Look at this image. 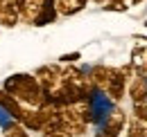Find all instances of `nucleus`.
Listing matches in <instances>:
<instances>
[{
  "instance_id": "20e7f679",
  "label": "nucleus",
  "mask_w": 147,
  "mask_h": 137,
  "mask_svg": "<svg viewBox=\"0 0 147 137\" xmlns=\"http://www.w3.org/2000/svg\"><path fill=\"white\" fill-rule=\"evenodd\" d=\"M36 81L41 83V88L45 90V92H52L55 88H59L61 83V70L57 68V65H43V68L36 70Z\"/></svg>"
},
{
  "instance_id": "4468645a",
  "label": "nucleus",
  "mask_w": 147,
  "mask_h": 137,
  "mask_svg": "<svg viewBox=\"0 0 147 137\" xmlns=\"http://www.w3.org/2000/svg\"><path fill=\"white\" fill-rule=\"evenodd\" d=\"M127 135L129 137H147V126H145V121H140V119H134L129 121V128H127Z\"/></svg>"
},
{
  "instance_id": "6e6552de",
  "label": "nucleus",
  "mask_w": 147,
  "mask_h": 137,
  "mask_svg": "<svg viewBox=\"0 0 147 137\" xmlns=\"http://www.w3.org/2000/svg\"><path fill=\"white\" fill-rule=\"evenodd\" d=\"M131 68H136L138 76L147 79V45H138L131 50Z\"/></svg>"
},
{
  "instance_id": "dca6fc26",
  "label": "nucleus",
  "mask_w": 147,
  "mask_h": 137,
  "mask_svg": "<svg viewBox=\"0 0 147 137\" xmlns=\"http://www.w3.org/2000/svg\"><path fill=\"white\" fill-rule=\"evenodd\" d=\"M134 115H136V119H140V121L147 124V99L134 103Z\"/></svg>"
},
{
  "instance_id": "9b49d317",
  "label": "nucleus",
  "mask_w": 147,
  "mask_h": 137,
  "mask_svg": "<svg viewBox=\"0 0 147 137\" xmlns=\"http://www.w3.org/2000/svg\"><path fill=\"white\" fill-rule=\"evenodd\" d=\"M20 124L27 128V130H43V119H41V115H38L36 108H25V112H23V117H20Z\"/></svg>"
},
{
  "instance_id": "1a4fd4ad",
  "label": "nucleus",
  "mask_w": 147,
  "mask_h": 137,
  "mask_svg": "<svg viewBox=\"0 0 147 137\" xmlns=\"http://www.w3.org/2000/svg\"><path fill=\"white\" fill-rule=\"evenodd\" d=\"M86 5H88V0H55L57 14H61V16H75Z\"/></svg>"
},
{
  "instance_id": "aec40b11",
  "label": "nucleus",
  "mask_w": 147,
  "mask_h": 137,
  "mask_svg": "<svg viewBox=\"0 0 147 137\" xmlns=\"http://www.w3.org/2000/svg\"><path fill=\"white\" fill-rule=\"evenodd\" d=\"M97 2H107V0H97Z\"/></svg>"
},
{
  "instance_id": "a211bd4d",
  "label": "nucleus",
  "mask_w": 147,
  "mask_h": 137,
  "mask_svg": "<svg viewBox=\"0 0 147 137\" xmlns=\"http://www.w3.org/2000/svg\"><path fill=\"white\" fill-rule=\"evenodd\" d=\"M79 59H82L79 52H70V54H61V56H59L61 63H75V61H79Z\"/></svg>"
},
{
  "instance_id": "2eb2a0df",
  "label": "nucleus",
  "mask_w": 147,
  "mask_h": 137,
  "mask_svg": "<svg viewBox=\"0 0 147 137\" xmlns=\"http://www.w3.org/2000/svg\"><path fill=\"white\" fill-rule=\"evenodd\" d=\"M43 137H75L66 126H52V128H45Z\"/></svg>"
},
{
  "instance_id": "f3484780",
  "label": "nucleus",
  "mask_w": 147,
  "mask_h": 137,
  "mask_svg": "<svg viewBox=\"0 0 147 137\" xmlns=\"http://www.w3.org/2000/svg\"><path fill=\"white\" fill-rule=\"evenodd\" d=\"M104 9H107V11H127V5L120 2V0H107Z\"/></svg>"
},
{
  "instance_id": "423d86ee",
  "label": "nucleus",
  "mask_w": 147,
  "mask_h": 137,
  "mask_svg": "<svg viewBox=\"0 0 147 137\" xmlns=\"http://www.w3.org/2000/svg\"><path fill=\"white\" fill-rule=\"evenodd\" d=\"M113 72H115V68H109V65H95V68L88 72V79L93 81L95 90H107L111 76H113Z\"/></svg>"
},
{
  "instance_id": "39448f33",
  "label": "nucleus",
  "mask_w": 147,
  "mask_h": 137,
  "mask_svg": "<svg viewBox=\"0 0 147 137\" xmlns=\"http://www.w3.org/2000/svg\"><path fill=\"white\" fill-rule=\"evenodd\" d=\"M20 18V0H0V25L14 27Z\"/></svg>"
},
{
  "instance_id": "412c9836",
  "label": "nucleus",
  "mask_w": 147,
  "mask_h": 137,
  "mask_svg": "<svg viewBox=\"0 0 147 137\" xmlns=\"http://www.w3.org/2000/svg\"><path fill=\"white\" fill-rule=\"evenodd\" d=\"M145 25H147V23H145Z\"/></svg>"
},
{
  "instance_id": "0eeeda50",
  "label": "nucleus",
  "mask_w": 147,
  "mask_h": 137,
  "mask_svg": "<svg viewBox=\"0 0 147 137\" xmlns=\"http://www.w3.org/2000/svg\"><path fill=\"white\" fill-rule=\"evenodd\" d=\"M57 7H55V0H43V7H41V11L36 14V18L32 20V25H36V27H43V25H52L57 20Z\"/></svg>"
},
{
  "instance_id": "6ab92c4d",
  "label": "nucleus",
  "mask_w": 147,
  "mask_h": 137,
  "mask_svg": "<svg viewBox=\"0 0 147 137\" xmlns=\"http://www.w3.org/2000/svg\"><path fill=\"white\" fill-rule=\"evenodd\" d=\"M95 137H104V133H102V130H100V133H97V135H95Z\"/></svg>"
},
{
  "instance_id": "f8f14e48",
  "label": "nucleus",
  "mask_w": 147,
  "mask_h": 137,
  "mask_svg": "<svg viewBox=\"0 0 147 137\" xmlns=\"http://www.w3.org/2000/svg\"><path fill=\"white\" fill-rule=\"evenodd\" d=\"M41 7H43V0H20V18L32 23L41 11Z\"/></svg>"
},
{
  "instance_id": "7ed1b4c3",
  "label": "nucleus",
  "mask_w": 147,
  "mask_h": 137,
  "mask_svg": "<svg viewBox=\"0 0 147 137\" xmlns=\"http://www.w3.org/2000/svg\"><path fill=\"white\" fill-rule=\"evenodd\" d=\"M125 124H127V112L122 108H113L109 115H107V119H104L102 133H104V137H118L122 133Z\"/></svg>"
},
{
  "instance_id": "ddd939ff",
  "label": "nucleus",
  "mask_w": 147,
  "mask_h": 137,
  "mask_svg": "<svg viewBox=\"0 0 147 137\" xmlns=\"http://www.w3.org/2000/svg\"><path fill=\"white\" fill-rule=\"evenodd\" d=\"M5 137H30L27 135V128L20 124V121H11V124H7L5 126Z\"/></svg>"
},
{
  "instance_id": "f03ea898",
  "label": "nucleus",
  "mask_w": 147,
  "mask_h": 137,
  "mask_svg": "<svg viewBox=\"0 0 147 137\" xmlns=\"http://www.w3.org/2000/svg\"><path fill=\"white\" fill-rule=\"evenodd\" d=\"M59 117H61V124H63L73 135H84V133H86V126H88V124L79 117V112L75 110V106H61Z\"/></svg>"
},
{
  "instance_id": "9d476101",
  "label": "nucleus",
  "mask_w": 147,
  "mask_h": 137,
  "mask_svg": "<svg viewBox=\"0 0 147 137\" xmlns=\"http://www.w3.org/2000/svg\"><path fill=\"white\" fill-rule=\"evenodd\" d=\"M129 97H131V101H143V99H147V79H143V76H134L131 79V83H129Z\"/></svg>"
},
{
  "instance_id": "f257e3e1",
  "label": "nucleus",
  "mask_w": 147,
  "mask_h": 137,
  "mask_svg": "<svg viewBox=\"0 0 147 137\" xmlns=\"http://www.w3.org/2000/svg\"><path fill=\"white\" fill-rule=\"evenodd\" d=\"M2 90L9 92L14 99H18L23 106L38 108L45 101V90L41 88V83L36 81L34 74H23V72L20 74H11V76H7Z\"/></svg>"
}]
</instances>
